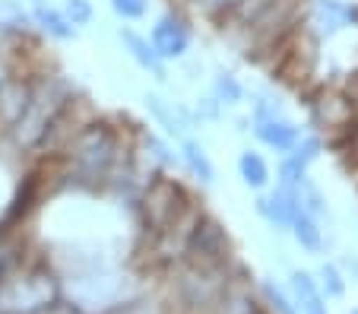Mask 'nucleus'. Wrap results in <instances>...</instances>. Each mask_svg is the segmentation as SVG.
Segmentation results:
<instances>
[{
    "instance_id": "7ed1b4c3",
    "label": "nucleus",
    "mask_w": 358,
    "mask_h": 314,
    "mask_svg": "<svg viewBox=\"0 0 358 314\" xmlns=\"http://www.w3.org/2000/svg\"><path fill=\"white\" fill-rule=\"evenodd\" d=\"M121 41L127 45L130 57H134V61L140 64L143 70H149V73H156L159 80H162V76H165V70H162V57H159V55H156V48L149 45V38L136 35L134 29H121Z\"/></svg>"
},
{
    "instance_id": "f8f14e48",
    "label": "nucleus",
    "mask_w": 358,
    "mask_h": 314,
    "mask_svg": "<svg viewBox=\"0 0 358 314\" xmlns=\"http://www.w3.org/2000/svg\"><path fill=\"white\" fill-rule=\"evenodd\" d=\"M184 159H187L190 169L200 175V181H213V165H210V159L203 156V150L196 143H184Z\"/></svg>"
},
{
    "instance_id": "1a4fd4ad",
    "label": "nucleus",
    "mask_w": 358,
    "mask_h": 314,
    "mask_svg": "<svg viewBox=\"0 0 358 314\" xmlns=\"http://www.w3.org/2000/svg\"><path fill=\"white\" fill-rule=\"evenodd\" d=\"M238 169H241V178L248 181L250 187H264L266 178H270V171H266L264 159H260L257 152H244L241 162H238Z\"/></svg>"
},
{
    "instance_id": "20e7f679",
    "label": "nucleus",
    "mask_w": 358,
    "mask_h": 314,
    "mask_svg": "<svg viewBox=\"0 0 358 314\" xmlns=\"http://www.w3.org/2000/svg\"><path fill=\"white\" fill-rule=\"evenodd\" d=\"M32 20L41 26V32L51 35V38H57V41H67V38H73L76 35V29L67 22V16H64L61 10L48 7V3H38V7H35Z\"/></svg>"
},
{
    "instance_id": "4468645a",
    "label": "nucleus",
    "mask_w": 358,
    "mask_h": 314,
    "mask_svg": "<svg viewBox=\"0 0 358 314\" xmlns=\"http://www.w3.org/2000/svg\"><path fill=\"white\" fill-rule=\"evenodd\" d=\"M216 92H219V99H225V102H238V96H241L238 83L231 80L229 73H222V76L216 80Z\"/></svg>"
},
{
    "instance_id": "39448f33",
    "label": "nucleus",
    "mask_w": 358,
    "mask_h": 314,
    "mask_svg": "<svg viewBox=\"0 0 358 314\" xmlns=\"http://www.w3.org/2000/svg\"><path fill=\"white\" fill-rule=\"evenodd\" d=\"M292 286H295V295H298V301H301V314H327L324 295H320V289L314 286L311 276L295 273L292 276Z\"/></svg>"
},
{
    "instance_id": "dca6fc26",
    "label": "nucleus",
    "mask_w": 358,
    "mask_h": 314,
    "mask_svg": "<svg viewBox=\"0 0 358 314\" xmlns=\"http://www.w3.org/2000/svg\"><path fill=\"white\" fill-rule=\"evenodd\" d=\"M266 295H270V301L279 308V314H295V308L289 305V299H285V295L279 292V289L273 286V283H266Z\"/></svg>"
},
{
    "instance_id": "f257e3e1",
    "label": "nucleus",
    "mask_w": 358,
    "mask_h": 314,
    "mask_svg": "<svg viewBox=\"0 0 358 314\" xmlns=\"http://www.w3.org/2000/svg\"><path fill=\"white\" fill-rule=\"evenodd\" d=\"M111 150H115V143H111L108 130L92 127V130H86L80 137V143H76V162H80L89 175H99V171L108 169Z\"/></svg>"
},
{
    "instance_id": "9b49d317",
    "label": "nucleus",
    "mask_w": 358,
    "mask_h": 314,
    "mask_svg": "<svg viewBox=\"0 0 358 314\" xmlns=\"http://www.w3.org/2000/svg\"><path fill=\"white\" fill-rule=\"evenodd\" d=\"M61 13L67 16V22L76 29V26H89V22H92V16H95V10H92V3H89V0H64Z\"/></svg>"
},
{
    "instance_id": "0eeeda50",
    "label": "nucleus",
    "mask_w": 358,
    "mask_h": 314,
    "mask_svg": "<svg viewBox=\"0 0 358 314\" xmlns=\"http://www.w3.org/2000/svg\"><path fill=\"white\" fill-rule=\"evenodd\" d=\"M292 229H295V238L301 241L308 251H317L320 248V229L314 226V219L308 216L304 206H298V210L292 213Z\"/></svg>"
},
{
    "instance_id": "423d86ee",
    "label": "nucleus",
    "mask_w": 358,
    "mask_h": 314,
    "mask_svg": "<svg viewBox=\"0 0 358 314\" xmlns=\"http://www.w3.org/2000/svg\"><path fill=\"white\" fill-rule=\"evenodd\" d=\"M257 137L264 140V143L276 146V150H292V146H295V140H298V130L292 127V124L270 117V121H260Z\"/></svg>"
},
{
    "instance_id": "6e6552de",
    "label": "nucleus",
    "mask_w": 358,
    "mask_h": 314,
    "mask_svg": "<svg viewBox=\"0 0 358 314\" xmlns=\"http://www.w3.org/2000/svg\"><path fill=\"white\" fill-rule=\"evenodd\" d=\"M146 108L152 111V117H156V121L162 124V127L169 130V134H181V130H184V121L178 117V111L171 108V105L165 102V99H159V96H146Z\"/></svg>"
},
{
    "instance_id": "f03ea898",
    "label": "nucleus",
    "mask_w": 358,
    "mask_h": 314,
    "mask_svg": "<svg viewBox=\"0 0 358 314\" xmlns=\"http://www.w3.org/2000/svg\"><path fill=\"white\" fill-rule=\"evenodd\" d=\"M149 45L156 48L159 57H181L190 45V35H187V29L181 26V20H175V16H162V20L152 26Z\"/></svg>"
},
{
    "instance_id": "2eb2a0df",
    "label": "nucleus",
    "mask_w": 358,
    "mask_h": 314,
    "mask_svg": "<svg viewBox=\"0 0 358 314\" xmlns=\"http://www.w3.org/2000/svg\"><path fill=\"white\" fill-rule=\"evenodd\" d=\"M324 286H327V292L330 295H343L345 292L343 280H339V273H336V266H324Z\"/></svg>"
},
{
    "instance_id": "9d476101",
    "label": "nucleus",
    "mask_w": 358,
    "mask_h": 314,
    "mask_svg": "<svg viewBox=\"0 0 358 314\" xmlns=\"http://www.w3.org/2000/svg\"><path fill=\"white\" fill-rule=\"evenodd\" d=\"M29 22V13L20 0H0V29H22Z\"/></svg>"
},
{
    "instance_id": "f3484780",
    "label": "nucleus",
    "mask_w": 358,
    "mask_h": 314,
    "mask_svg": "<svg viewBox=\"0 0 358 314\" xmlns=\"http://www.w3.org/2000/svg\"><path fill=\"white\" fill-rule=\"evenodd\" d=\"M355 314H358V311H355Z\"/></svg>"
},
{
    "instance_id": "ddd939ff",
    "label": "nucleus",
    "mask_w": 358,
    "mask_h": 314,
    "mask_svg": "<svg viewBox=\"0 0 358 314\" xmlns=\"http://www.w3.org/2000/svg\"><path fill=\"white\" fill-rule=\"evenodd\" d=\"M111 7H115V13L124 16V20H140V16H146L149 0H111Z\"/></svg>"
}]
</instances>
